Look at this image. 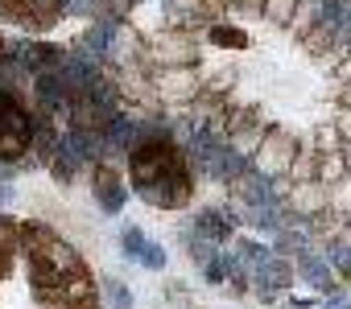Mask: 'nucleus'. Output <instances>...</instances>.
<instances>
[{
    "instance_id": "obj_1",
    "label": "nucleus",
    "mask_w": 351,
    "mask_h": 309,
    "mask_svg": "<svg viewBox=\"0 0 351 309\" xmlns=\"http://www.w3.org/2000/svg\"><path fill=\"white\" fill-rule=\"evenodd\" d=\"M128 178H132V190L161 211H173L191 198L186 157L169 136H153L128 152Z\"/></svg>"
},
{
    "instance_id": "obj_2",
    "label": "nucleus",
    "mask_w": 351,
    "mask_h": 309,
    "mask_svg": "<svg viewBox=\"0 0 351 309\" xmlns=\"http://www.w3.org/2000/svg\"><path fill=\"white\" fill-rule=\"evenodd\" d=\"M34 140V124L21 111V103L0 87V161H17Z\"/></svg>"
},
{
    "instance_id": "obj_3",
    "label": "nucleus",
    "mask_w": 351,
    "mask_h": 309,
    "mask_svg": "<svg viewBox=\"0 0 351 309\" xmlns=\"http://www.w3.org/2000/svg\"><path fill=\"white\" fill-rule=\"evenodd\" d=\"M66 9V0H0V17L21 29H50Z\"/></svg>"
},
{
    "instance_id": "obj_4",
    "label": "nucleus",
    "mask_w": 351,
    "mask_h": 309,
    "mask_svg": "<svg viewBox=\"0 0 351 309\" xmlns=\"http://www.w3.org/2000/svg\"><path fill=\"white\" fill-rule=\"evenodd\" d=\"M95 198H99V206L108 215H120V206L128 202V190L120 186V174L116 170H108V165L95 170Z\"/></svg>"
},
{
    "instance_id": "obj_5",
    "label": "nucleus",
    "mask_w": 351,
    "mask_h": 309,
    "mask_svg": "<svg viewBox=\"0 0 351 309\" xmlns=\"http://www.w3.org/2000/svg\"><path fill=\"white\" fill-rule=\"evenodd\" d=\"M252 276H256L261 293H273V288H285V280H289V268H285V260H277V256H265V260H256V264H252Z\"/></svg>"
},
{
    "instance_id": "obj_6",
    "label": "nucleus",
    "mask_w": 351,
    "mask_h": 309,
    "mask_svg": "<svg viewBox=\"0 0 351 309\" xmlns=\"http://www.w3.org/2000/svg\"><path fill=\"white\" fill-rule=\"evenodd\" d=\"M207 165H211V174H215V178H228V182L248 174V161H244V152H236V148H219V152H215V157H211Z\"/></svg>"
},
{
    "instance_id": "obj_7",
    "label": "nucleus",
    "mask_w": 351,
    "mask_h": 309,
    "mask_svg": "<svg viewBox=\"0 0 351 309\" xmlns=\"http://www.w3.org/2000/svg\"><path fill=\"white\" fill-rule=\"evenodd\" d=\"M21 247V227L13 223V219H5L0 215V276L9 272V264H13V252Z\"/></svg>"
},
{
    "instance_id": "obj_8",
    "label": "nucleus",
    "mask_w": 351,
    "mask_h": 309,
    "mask_svg": "<svg viewBox=\"0 0 351 309\" xmlns=\"http://www.w3.org/2000/svg\"><path fill=\"white\" fill-rule=\"evenodd\" d=\"M302 276H306L314 288H326V293H335V288H330V268H326V260H314V256H306V260H302Z\"/></svg>"
},
{
    "instance_id": "obj_9",
    "label": "nucleus",
    "mask_w": 351,
    "mask_h": 309,
    "mask_svg": "<svg viewBox=\"0 0 351 309\" xmlns=\"http://www.w3.org/2000/svg\"><path fill=\"white\" fill-rule=\"evenodd\" d=\"M232 231V223H228V215H219V211H207L203 219H199V235L203 239H223Z\"/></svg>"
},
{
    "instance_id": "obj_10",
    "label": "nucleus",
    "mask_w": 351,
    "mask_h": 309,
    "mask_svg": "<svg viewBox=\"0 0 351 309\" xmlns=\"http://www.w3.org/2000/svg\"><path fill=\"white\" fill-rule=\"evenodd\" d=\"M83 46H87V50H108V46H112V21L91 25V29H87V38H83Z\"/></svg>"
},
{
    "instance_id": "obj_11",
    "label": "nucleus",
    "mask_w": 351,
    "mask_h": 309,
    "mask_svg": "<svg viewBox=\"0 0 351 309\" xmlns=\"http://www.w3.org/2000/svg\"><path fill=\"white\" fill-rule=\"evenodd\" d=\"M120 247H124V256H136V260H141V252H145L149 243H145V235H141V231L132 227V231H124V239H120Z\"/></svg>"
},
{
    "instance_id": "obj_12",
    "label": "nucleus",
    "mask_w": 351,
    "mask_h": 309,
    "mask_svg": "<svg viewBox=\"0 0 351 309\" xmlns=\"http://www.w3.org/2000/svg\"><path fill=\"white\" fill-rule=\"evenodd\" d=\"M108 297H112V305H116V309H132V293H128V284L108 280Z\"/></svg>"
},
{
    "instance_id": "obj_13",
    "label": "nucleus",
    "mask_w": 351,
    "mask_h": 309,
    "mask_svg": "<svg viewBox=\"0 0 351 309\" xmlns=\"http://www.w3.org/2000/svg\"><path fill=\"white\" fill-rule=\"evenodd\" d=\"M141 264H145V268H153V272H157V268H165V252H161V247H157V243H149V247H145V252H141Z\"/></svg>"
},
{
    "instance_id": "obj_14",
    "label": "nucleus",
    "mask_w": 351,
    "mask_h": 309,
    "mask_svg": "<svg viewBox=\"0 0 351 309\" xmlns=\"http://www.w3.org/2000/svg\"><path fill=\"white\" fill-rule=\"evenodd\" d=\"M211 42H219V46H244V33L240 29H211Z\"/></svg>"
},
{
    "instance_id": "obj_15",
    "label": "nucleus",
    "mask_w": 351,
    "mask_h": 309,
    "mask_svg": "<svg viewBox=\"0 0 351 309\" xmlns=\"http://www.w3.org/2000/svg\"><path fill=\"white\" fill-rule=\"evenodd\" d=\"M265 157H269V161H265V170H281V165L289 161V157H281V140H273V144L265 148Z\"/></svg>"
},
{
    "instance_id": "obj_16",
    "label": "nucleus",
    "mask_w": 351,
    "mask_h": 309,
    "mask_svg": "<svg viewBox=\"0 0 351 309\" xmlns=\"http://www.w3.org/2000/svg\"><path fill=\"white\" fill-rule=\"evenodd\" d=\"M289 9H293V0H273L269 17H273V21H285V17H289Z\"/></svg>"
},
{
    "instance_id": "obj_17",
    "label": "nucleus",
    "mask_w": 351,
    "mask_h": 309,
    "mask_svg": "<svg viewBox=\"0 0 351 309\" xmlns=\"http://www.w3.org/2000/svg\"><path fill=\"white\" fill-rule=\"evenodd\" d=\"M13 202V186L9 182H0V206H9Z\"/></svg>"
},
{
    "instance_id": "obj_18",
    "label": "nucleus",
    "mask_w": 351,
    "mask_h": 309,
    "mask_svg": "<svg viewBox=\"0 0 351 309\" xmlns=\"http://www.w3.org/2000/svg\"><path fill=\"white\" fill-rule=\"evenodd\" d=\"M330 309H351V301H335V305H330Z\"/></svg>"
},
{
    "instance_id": "obj_19",
    "label": "nucleus",
    "mask_w": 351,
    "mask_h": 309,
    "mask_svg": "<svg viewBox=\"0 0 351 309\" xmlns=\"http://www.w3.org/2000/svg\"><path fill=\"white\" fill-rule=\"evenodd\" d=\"M343 132H351V116H343Z\"/></svg>"
}]
</instances>
